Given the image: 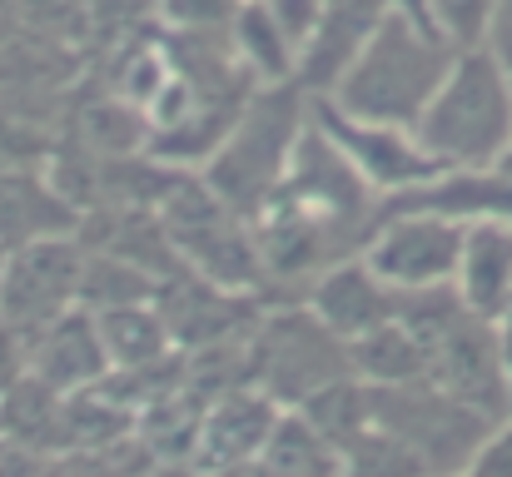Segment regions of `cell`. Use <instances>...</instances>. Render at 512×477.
<instances>
[{
    "instance_id": "cell-1",
    "label": "cell",
    "mask_w": 512,
    "mask_h": 477,
    "mask_svg": "<svg viewBox=\"0 0 512 477\" xmlns=\"http://www.w3.org/2000/svg\"><path fill=\"white\" fill-rule=\"evenodd\" d=\"M368 209L353 169L343 164L319 135H304L294 155V179L279 189L274 214L264 219V254L279 274L314 269L324 259L348 254V244L363 234Z\"/></svg>"
},
{
    "instance_id": "cell-2",
    "label": "cell",
    "mask_w": 512,
    "mask_h": 477,
    "mask_svg": "<svg viewBox=\"0 0 512 477\" xmlns=\"http://www.w3.org/2000/svg\"><path fill=\"white\" fill-rule=\"evenodd\" d=\"M448 55L453 50L438 25H423L408 10H388L343 75V115L368 125H413L443 90Z\"/></svg>"
},
{
    "instance_id": "cell-3",
    "label": "cell",
    "mask_w": 512,
    "mask_h": 477,
    "mask_svg": "<svg viewBox=\"0 0 512 477\" xmlns=\"http://www.w3.org/2000/svg\"><path fill=\"white\" fill-rule=\"evenodd\" d=\"M512 145L508 75L488 50H468L423 115V150L438 164H488Z\"/></svg>"
},
{
    "instance_id": "cell-4",
    "label": "cell",
    "mask_w": 512,
    "mask_h": 477,
    "mask_svg": "<svg viewBox=\"0 0 512 477\" xmlns=\"http://www.w3.org/2000/svg\"><path fill=\"white\" fill-rule=\"evenodd\" d=\"M368 408L383 433H393L398 443H408L418 453L428 477H448L463 463H478V453L488 448V428H493L488 413L458 403L433 378L378 383V388H368Z\"/></svg>"
},
{
    "instance_id": "cell-5",
    "label": "cell",
    "mask_w": 512,
    "mask_h": 477,
    "mask_svg": "<svg viewBox=\"0 0 512 477\" xmlns=\"http://www.w3.org/2000/svg\"><path fill=\"white\" fill-rule=\"evenodd\" d=\"M294 115H299V105H294L289 90L254 100L249 115L234 125L229 145L209 164L214 194L229 199L239 214H254V209L274 194L284 155H289V145H294Z\"/></svg>"
},
{
    "instance_id": "cell-6",
    "label": "cell",
    "mask_w": 512,
    "mask_h": 477,
    "mask_svg": "<svg viewBox=\"0 0 512 477\" xmlns=\"http://www.w3.org/2000/svg\"><path fill=\"white\" fill-rule=\"evenodd\" d=\"M428 378L453 393L458 403L488 413L493 423L512 408V383L508 363H503V338L488 328V318L478 309H458L428 343Z\"/></svg>"
},
{
    "instance_id": "cell-7",
    "label": "cell",
    "mask_w": 512,
    "mask_h": 477,
    "mask_svg": "<svg viewBox=\"0 0 512 477\" xmlns=\"http://www.w3.org/2000/svg\"><path fill=\"white\" fill-rule=\"evenodd\" d=\"M239 209L219 194H209L204 184H189V179H170L165 189V229L170 239L214 279V284H249L259 259H254V244L249 234L239 229L234 219Z\"/></svg>"
},
{
    "instance_id": "cell-8",
    "label": "cell",
    "mask_w": 512,
    "mask_h": 477,
    "mask_svg": "<svg viewBox=\"0 0 512 477\" xmlns=\"http://www.w3.org/2000/svg\"><path fill=\"white\" fill-rule=\"evenodd\" d=\"M80 279H85V259L65 239H35L15 249V259L5 264V284H0V309H5V323L15 328V338L35 348L65 318L70 294H80Z\"/></svg>"
},
{
    "instance_id": "cell-9",
    "label": "cell",
    "mask_w": 512,
    "mask_h": 477,
    "mask_svg": "<svg viewBox=\"0 0 512 477\" xmlns=\"http://www.w3.org/2000/svg\"><path fill=\"white\" fill-rule=\"evenodd\" d=\"M353 363V348H343L339 333L324 318L309 314H284L274 318L254 348V368L259 378L279 393V398H314L329 383H343Z\"/></svg>"
},
{
    "instance_id": "cell-10",
    "label": "cell",
    "mask_w": 512,
    "mask_h": 477,
    "mask_svg": "<svg viewBox=\"0 0 512 477\" xmlns=\"http://www.w3.org/2000/svg\"><path fill=\"white\" fill-rule=\"evenodd\" d=\"M463 244L468 234H458L448 219H398L373 244V274L398 289H428L463 264Z\"/></svg>"
},
{
    "instance_id": "cell-11",
    "label": "cell",
    "mask_w": 512,
    "mask_h": 477,
    "mask_svg": "<svg viewBox=\"0 0 512 477\" xmlns=\"http://www.w3.org/2000/svg\"><path fill=\"white\" fill-rule=\"evenodd\" d=\"M388 0H329V10L319 15V30L309 40L304 55V85L309 90H329L334 80L348 75V65L358 60V50L368 45V35L378 30Z\"/></svg>"
},
{
    "instance_id": "cell-12",
    "label": "cell",
    "mask_w": 512,
    "mask_h": 477,
    "mask_svg": "<svg viewBox=\"0 0 512 477\" xmlns=\"http://www.w3.org/2000/svg\"><path fill=\"white\" fill-rule=\"evenodd\" d=\"M324 125L339 135V145L358 159V169L378 184H413V179H433L438 174V159L428 150H413L398 130L388 125H368V120H353V115H324Z\"/></svg>"
},
{
    "instance_id": "cell-13",
    "label": "cell",
    "mask_w": 512,
    "mask_h": 477,
    "mask_svg": "<svg viewBox=\"0 0 512 477\" xmlns=\"http://www.w3.org/2000/svg\"><path fill=\"white\" fill-rule=\"evenodd\" d=\"M65 229H75L65 194H50L30 169H0V249H25Z\"/></svg>"
},
{
    "instance_id": "cell-14",
    "label": "cell",
    "mask_w": 512,
    "mask_h": 477,
    "mask_svg": "<svg viewBox=\"0 0 512 477\" xmlns=\"http://www.w3.org/2000/svg\"><path fill=\"white\" fill-rule=\"evenodd\" d=\"M314 304H319V318L339 333V338H363L383 323L398 318V299L393 289H383V279L373 269H334L319 289H314Z\"/></svg>"
},
{
    "instance_id": "cell-15",
    "label": "cell",
    "mask_w": 512,
    "mask_h": 477,
    "mask_svg": "<svg viewBox=\"0 0 512 477\" xmlns=\"http://www.w3.org/2000/svg\"><path fill=\"white\" fill-rule=\"evenodd\" d=\"M463 299L483 318L508 314L512 304V229L488 219L463 244Z\"/></svg>"
},
{
    "instance_id": "cell-16",
    "label": "cell",
    "mask_w": 512,
    "mask_h": 477,
    "mask_svg": "<svg viewBox=\"0 0 512 477\" xmlns=\"http://www.w3.org/2000/svg\"><path fill=\"white\" fill-rule=\"evenodd\" d=\"M105 358H110L105 333L85 314H65L35 343V373H40L50 388H75V383L95 378V373L105 368Z\"/></svg>"
},
{
    "instance_id": "cell-17",
    "label": "cell",
    "mask_w": 512,
    "mask_h": 477,
    "mask_svg": "<svg viewBox=\"0 0 512 477\" xmlns=\"http://www.w3.org/2000/svg\"><path fill=\"white\" fill-rule=\"evenodd\" d=\"M353 368H363L373 383H413L428 378V348L408 323H383L363 338H353Z\"/></svg>"
},
{
    "instance_id": "cell-18",
    "label": "cell",
    "mask_w": 512,
    "mask_h": 477,
    "mask_svg": "<svg viewBox=\"0 0 512 477\" xmlns=\"http://www.w3.org/2000/svg\"><path fill=\"white\" fill-rule=\"evenodd\" d=\"M100 333H105L110 358H115V363H130V368L155 363V358L165 353V343H170V323L155 318V314H145L140 304L110 309V314L100 318Z\"/></svg>"
},
{
    "instance_id": "cell-19",
    "label": "cell",
    "mask_w": 512,
    "mask_h": 477,
    "mask_svg": "<svg viewBox=\"0 0 512 477\" xmlns=\"http://www.w3.org/2000/svg\"><path fill=\"white\" fill-rule=\"evenodd\" d=\"M309 423H314L334 448H353V443L373 428L368 393H358V388H348V383H329L324 393L309 398Z\"/></svg>"
},
{
    "instance_id": "cell-20",
    "label": "cell",
    "mask_w": 512,
    "mask_h": 477,
    "mask_svg": "<svg viewBox=\"0 0 512 477\" xmlns=\"http://www.w3.org/2000/svg\"><path fill=\"white\" fill-rule=\"evenodd\" d=\"M165 323L179 338H219L234 323V309L209 284H174L165 289Z\"/></svg>"
},
{
    "instance_id": "cell-21",
    "label": "cell",
    "mask_w": 512,
    "mask_h": 477,
    "mask_svg": "<svg viewBox=\"0 0 512 477\" xmlns=\"http://www.w3.org/2000/svg\"><path fill=\"white\" fill-rule=\"evenodd\" d=\"M80 294H85L90 304H100L105 314H110V309H130V304H140V299L150 294V274H145L140 264L120 259V254H95V259L85 264Z\"/></svg>"
},
{
    "instance_id": "cell-22",
    "label": "cell",
    "mask_w": 512,
    "mask_h": 477,
    "mask_svg": "<svg viewBox=\"0 0 512 477\" xmlns=\"http://www.w3.org/2000/svg\"><path fill=\"white\" fill-rule=\"evenodd\" d=\"M264 433H269V413H264V403L234 398V403H224V408L209 418V428H204V453L224 463V458L249 453Z\"/></svg>"
},
{
    "instance_id": "cell-23",
    "label": "cell",
    "mask_w": 512,
    "mask_h": 477,
    "mask_svg": "<svg viewBox=\"0 0 512 477\" xmlns=\"http://www.w3.org/2000/svg\"><path fill=\"white\" fill-rule=\"evenodd\" d=\"M348 477H428L418 463V453L408 443H398L393 433H383L378 423L348 448Z\"/></svg>"
},
{
    "instance_id": "cell-24",
    "label": "cell",
    "mask_w": 512,
    "mask_h": 477,
    "mask_svg": "<svg viewBox=\"0 0 512 477\" xmlns=\"http://www.w3.org/2000/svg\"><path fill=\"white\" fill-rule=\"evenodd\" d=\"M334 443L314 423H289L274 433V468L289 477H329L334 473Z\"/></svg>"
},
{
    "instance_id": "cell-25",
    "label": "cell",
    "mask_w": 512,
    "mask_h": 477,
    "mask_svg": "<svg viewBox=\"0 0 512 477\" xmlns=\"http://www.w3.org/2000/svg\"><path fill=\"white\" fill-rule=\"evenodd\" d=\"M239 40H244V55H249L264 75H284V70H289L294 40L279 30V20H274L269 5H249V10L239 15Z\"/></svg>"
},
{
    "instance_id": "cell-26",
    "label": "cell",
    "mask_w": 512,
    "mask_h": 477,
    "mask_svg": "<svg viewBox=\"0 0 512 477\" xmlns=\"http://www.w3.org/2000/svg\"><path fill=\"white\" fill-rule=\"evenodd\" d=\"M498 10H503V0H433L438 30H443L448 40L468 45V50L488 35V25L498 20Z\"/></svg>"
},
{
    "instance_id": "cell-27",
    "label": "cell",
    "mask_w": 512,
    "mask_h": 477,
    "mask_svg": "<svg viewBox=\"0 0 512 477\" xmlns=\"http://www.w3.org/2000/svg\"><path fill=\"white\" fill-rule=\"evenodd\" d=\"M40 140H35V130L30 125H20V120H10L5 110H0V169H30L35 159H40Z\"/></svg>"
},
{
    "instance_id": "cell-28",
    "label": "cell",
    "mask_w": 512,
    "mask_h": 477,
    "mask_svg": "<svg viewBox=\"0 0 512 477\" xmlns=\"http://www.w3.org/2000/svg\"><path fill=\"white\" fill-rule=\"evenodd\" d=\"M269 10H274V20H279V30L294 40V45H304V40H314V30H319V0H269Z\"/></svg>"
},
{
    "instance_id": "cell-29",
    "label": "cell",
    "mask_w": 512,
    "mask_h": 477,
    "mask_svg": "<svg viewBox=\"0 0 512 477\" xmlns=\"http://www.w3.org/2000/svg\"><path fill=\"white\" fill-rule=\"evenodd\" d=\"M165 5L189 30H209V25H224L234 15V0H165Z\"/></svg>"
},
{
    "instance_id": "cell-30",
    "label": "cell",
    "mask_w": 512,
    "mask_h": 477,
    "mask_svg": "<svg viewBox=\"0 0 512 477\" xmlns=\"http://www.w3.org/2000/svg\"><path fill=\"white\" fill-rule=\"evenodd\" d=\"M473 477H512V428H508V433H498V438L478 453Z\"/></svg>"
},
{
    "instance_id": "cell-31",
    "label": "cell",
    "mask_w": 512,
    "mask_h": 477,
    "mask_svg": "<svg viewBox=\"0 0 512 477\" xmlns=\"http://www.w3.org/2000/svg\"><path fill=\"white\" fill-rule=\"evenodd\" d=\"M15 363H20V338H15V328L0 318V393L15 388Z\"/></svg>"
},
{
    "instance_id": "cell-32",
    "label": "cell",
    "mask_w": 512,
    "mask_h": 477,
    "mask_svg": "<svg viewBox=\"0 0 512 477\" xmlns=\"http://www.w3.org/2000/svg\"><path fill=\"white\" fill-rule=\"evenodd\" d=\"M398 10H408V15L423 20V25H438V20H433V0H398Z\"/></svg>"
},
{
    "instance_id": "cell-33",
    "label": "cell",
    "mask_w": 512,
    "mask_h": 477,
    "mask_svg": "<svg viewBox=\"0 0 512 477\" xmlns=\"http://www.w3.org/2000/svg\"><path fill=\"white\" fill-rule=\"evenodd\" d=\"M503 363H508V383H512V304L503 314Z\"/></svg>"
},
{
    "instance_id": "cell-34",
    "label": "cell",
    "mask_w": 512,
    "mask_h": 477,
    "mask_svg": "<svg viewBox=\"0 0 512 477\" xmlns=\"http://www.w3.org/2000/svg\"><path fill=\"white\" fill-rule=\"evenodd\" d=\"M503 174H508V179H512V155H508V159H503Z\"/></svg>"
},
{
    "instance_id": "cell-35",
    "label": "cell",
    "mask_w": 512,
    "mask_h": 477,
    "mask_svg": "<svg viewBox=\"0 0 512 477\" xmlns=\"http://www.w3.org/2000/svg\"><path fill=\"white\" fill-rule=\"evenodd\" d=\"M0 284H5V259H0Z\"/></svg>"
}]
</instances>
